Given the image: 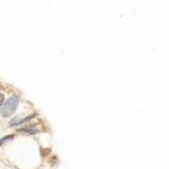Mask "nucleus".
<instances>
[{"label":"nucleus","mask_w":169,"mask_h":169,"mask_svg":"<svg viewBox=\"0 0 169 169\" xmlns=\"http://www.w3.org/2000/svg\"><path fill=\"white\" fill-rule=\"evenodd\" d=\"M18 102H19V99L16 95H13L11 96L3 106H1V116L2 118H9L17 108Z\"/></svg>","instance_id":"f257e3e1"},{"label":"nucleus","mask_w":169,"mask_h":169,"mask_svg":"<svg viewBox=\"0 0 169 169\" xmlns=\"http://www.w3.org/2000/svg\"><path fill=\"white\" fill-rule=\"evenodd\" d=\"M22 118H20V116H15V118H12V120L9 122V127H14V126H18L21 124Z\"/></svg>","instance_id":"f03ea898"},{"label":"nucleus","mask_w":169,"mask_h":169,"mask_svg":"<svg viewBox=\"0 0 169 169\" xmlns=\"http://www.w3.org/2000/svg\"><path fill=\"white\" fill-rule=\"evenodd\" d=\"M21 132H24V133H27L29 135H35L38 133V131L36 130H33V129H22V130H19Z\"/></svg>","instance_id":"7ed1b4c3"},{"label":"nucleus","mask_w":169,"mask_h":169,"mask_svg":"<svg viewBox=\"0 0 169 169\" xmlns=\"http://www.w3.org/2000/svg\"><path fill=\"white\" fill-rule=\"evenodd\" d=\"M13 139V136L12 135H10V136H6V137H4V138H2L1 140H0V145H3V143H6L7 141L9 140H12Z\"/></svg>","instance_id":"20e7f679"},{"label":"nucleus","mask_w":169,"mask_h":169,"mask_svg":"<svg viewBox=\"0 0 169 169\" xmlns=\"http://www.w3.org/2000/svg\"><path fill=\"white\" fill-rule=\"evenodd\" d=\"M0 96H1V101H0V104H1V106H3V94H0Z\"/></svg>","instance_id":"39448f33"}]
</instances>
